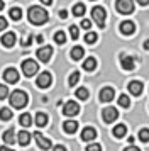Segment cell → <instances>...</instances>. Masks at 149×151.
<instances>
[{
  "label": "cell",
  "instance_id": "1",
  "mask_svg": "<svg viewBox=\"0 0 149 151\" xmlns=\"http://www.w3.org/2000/svg\"><path fill=\"white\" fill-rule=\"evenodd\" d=\"M27 17H29V21L32 22L34 26H41V24H46L47 22L49 14L46 12V9L39 7V5H32L27 10Z\"/></svg>",
  "mask_w": 149,
  "mask_h": 151
},
{
  "label": "cell",
  "instance_id": "2",
  "mask_svg": "<svg viewBox=\"0 0 149 151\" xmlns=\"http://www.w3.org/2000/svg\"><path fill=\"white\" fill-rule=\"evenodd\" d=\"M10 105H12L14 109H22V107H26L27 102H29V97L24 90H15L10 93Z\"/></svg>",
  "mask_w": 149,
  "mask_h": 151
},
{
  "label": "cell",
  "instance_id": "3",
  "mask_svg": "<svg viewBox=\"0 0 149 151\" xmlns=\"http://www.w3.org/2000/svg\"><path fill=\"white\" fill-rule=\"evenodd\" d=\"M92 17H93V21L97 22V26L100 29L105 27V17H107V14H105V9L103 7L97 5V7L92 9Z\"/></svg>",
  "mask_w": 149,
  "mask_h": 151
},
{
  "label": "cell",
  "instance_id": "4",
  "mask_svg": "<svg viewBox=\"0 0 149 151\" xmlns=\"http://www.w3.org/2000/svg\"><path fill=\"white\" fill-rule=\"evenodd\" d=\"M115 9L124 15H129L134 12V2L132 0H117L115 2Z\"/></svg>",
  "mask_w": 149,
  "mask_h": 151
},
{
  "label": "cell",
  "instance_id": "5",
  "mask_svg": "<svg viewBox=\"0 0 149 151\" xmlns=\"http://www.w3.org/2000/svg\"><path fill=\"white\" fill-rule=\"evenodd\" d=\"M22 71L26 76H34L37 71H39V66L34 60H24L22 61Z\"/></svg>",
  "mask_w": 149,
  "mask_h": 151
},
{
  "label": "cell",
  "instance_id": "6",
  "mask_svg": "<svg viewBox=\"0 0 149 151\" xmlns=\"http://www.w3.org/2000/svg\"><path fill=\"white\" fill-rule=\"evenodd\" d=\"M80 112V105L74 102V100H68L64 105H63V114L68 117H73V116H78Z\"/></svg>",
  "mask_w": 149,
  "mask_h": 151
},
{
  "label": "cell",
  "instance_id": "7",
  "mask_svg": "<svg viewBox=\"0 0 149 151\" xmlns=\"http://www.w3.org/2000/svg\"><path fill=\"white\" fill-rule=\"evenodd\" d=\"M102 117H103V121L107 124H110V122H114V121H117L119 110L115 109V107H105V109L102 110Z\"/></svg>",
  "mask_w": 149,
  "mask_h": 151
},
{
  "label": "cell",
  "instance_id": "8",
  "mask_svg": "<svg viewBox=\"0 0 149 151\" xmlns=\"http://www.w3.org/2000/svg\"><path fill=\"white\" fill-rule=\"evenodd\" d=\"M51 82H53V76H51V73L42 71V73L37 76V82H36V85H37L39 88H47V87L51 85Z\"/></svg>",
  "mask_w": 149,
  "mask_h": 151
},
{
  "label": "cell",
  "instance_id": "9",
  "mask_svg": "<svg viewBox=\"0 0 149 151\" xmlns=\"http://www.w3.org/2000/svg\"><path fill=\"white\" fill-rule=\"evenodd\" d=\"M53 56V48L51 46H42V48L37 49V58H39L42 63H47Z\"/></svg>",
  "mask_w": 149,
  "mask_h": 151
},
{
  "label": "cell",
  "instance_id": "10",
  "mask_svg": "<svg viewBox=\"0 0 149 151\" xmlns=\"http://www.w3.org/2000/svg\"><path fill=\"white\" fill-rule=\"evenodd\" d=\"M4 80L7 83H17L19 82V71L15 68H7L4 71Z\"/></svg>",
  "mask_w": 149,
  "mask_h": 151
},
{
  "label": "cell",
  "instance_id": "11",
  "mask_svg": "<svg viewBox=\"0 0 149 151\" xmlns=\"http://www.w3.org/2000/svg\"><path fill=\"white\" fill-rule=\"evenodd\" d=\"M34 139H36V143H37L41 150H49L51 148V139L44 137L41 132H34Z\"/></svg>",
  "mask_w": 149,
  "mask_h": 151
},
{
  "label": "cell",
  "instance_id": "12",
  "mask_svg": "<svg viewBox=\"0 0 149 151\" xmlns=\"http://www.w3.org/2000/svg\"><path fill=\"white\" fill-rule=\"evenodd\" d=\"M115 97V90L112 87H105L100 90V100L102 102H112Z\"/></svg>",
  "mask_w": 149,
  "mask_h": 151
},
{
  "label": "cell",
  "instance_id": "13",
  "mask_svg": "<svg viewBox=\"0 0 149 151\" xmlns=\"http://www.w3.org/2000/svg\"><path fill=\"white\" fill-rule=\"evenodd\" d=\"M134 31H135V24L134 22H130V21H124L120 24V32L124 36H130V34H134Z\"/></svg>",
  "mask_w": 149,
  "mask_h": 151
},
{
  "label": "cell",
  "instance_id": "14",
  "mask_svg": "<svg viewBox=\"0 0 149 151\" xmlns=\"http://www.w3.org/2000/svg\"><path fill=\"white\" fill-rule=\"evenodd\" d=\"M120 66L124 70H127V71H132L134 66H135L134 58H132V56H122V58H120Z\"/></svg>",
  "mask_w": 149,
  "mask_h": 151
},
{
  "label": "cell",
  "instance_id": "15",
  "mask_svg": "<svg viewBox=\"0 0 149 151\" xmlns=\"http://www.w3.org/2000/svg\"><path fill=\"white\" fill-rule=\"evenodd\" d=\"M2 44L5 48H12L14 44H15V34H14L12 31L10 32H5V34L2 36Z\"/></svg>",
  "mask_w": 149,
  "mask_h": 151
},
{
  "label": "cell",
  "instance_id": "16",
  "mask_svg": "<svg viewBox=\"0 0 149 151\" xmlns=\"http://www.w3.org/2000/svg\"><path fill=\"white\" fill-rule=\"evenodd\" d=\"M129 92L132 93V95H141L142 93V83L137 82V80H132V82L129 83Z\"/></svg>",
  "mask_w": 149,
  "mask_h": 151
},
{
  "label": "cell",
  "instance_id": "17",
  "mask_svg": "<svg viewBox=\"0 0 149 151\" xmlns=\"http://www.w3.org/2000/svg\"><path fill=\"white\" fill-rule=\"evenodd\" d=\"M31 134H29V132H27V131H20L19 134H17V143L20 144V146H27V144L31 143Z\"/></svg>",
  "mask_w": 149,
  "mask_h": 151
},
{
  "label": "cell",
  "instance_id": "18",
  "mask_svg": "<svg viewBox=\"0 0 149 151\" xmlns=\"http://www.w3.org/2000/svg\"><path fill=\"white\" fill-rule=\"evenodd\" d=\"M2 139H4V143H5V144H14L15 141H17V137H15V131H14L12 127H10V129H7L5 132H4Z\"/></svg>",
  "mask_w": 149,
  "mask_h": 151
},
{
  "label": "cell",
  "instance_id": "19",
  "mask_svg": "<svg viewBox=\"0 0 149 151\" xmlns=\"http://www.w3.org/2000/svg\"><path fill=\"white\" fill-rule=\"evenodd\" d=\"M97 137V131L93 127H85V129L81 131V139L83 141H92Z\"/></svg>",
  "mask_w": 149,
  "mask_h": 151
},
{
  "label": "cell",
  "instance_id": "20",
  "mask_svg": "<svg viewBox=\"0 0 149 151\" xmlns=\"http://www.w3.org/2000/svg\"><path fill=\"white\" fill-rule=\"evenodd\" d=\"M63 129H64V132H68V134H74L76 129H78V122H76V121H66V122L63 124Z\"/></svg>",
  "mask_w": 149,
  "mask_h": 151
},
{
  "label": "cell",
  "instance_id": "21",
  "mask_svg": "<svg viewBox=\"0 0 149 151\" xmlns=\"http://www.w3.org/2000/svg\"><path fill=\"white\" fill-rule=\"evenodd\" d=\"M46 124H47V116L44 112H37L36 114V126L37 127H44Z\"/></svg>",
  "mask_w": 149,
  "mask_h": 151
},
{
  "label": "cell",
  "instance_id": "22",
  "mask_svg": "<svg viewBox=\"0 0 149 151\" xmlns=\"http://www.w3.org/2000/svg\"><path fill=\"white\" fill-rule=\"evenodd\" d=\"M112 132H114L115 137H124L125 134H127V127H125L124 124H119V126H115V127H114Z\"/></svg>",
  "mask_w": 149,
  "mask_h": 151
},
{
  "label": "cell",
  "instance_id": "23",
  "mask_svg": "<svg viewBox=\"0 0 149 151\" xmlns=\"http://www.w3.org/2000/svg\"><path fill=\"white\" fill-rule=\"evenodd\" d=\"M83 55H85V51H83V48H81V46H74V48L71 49V58H73L74 61L81 60V58H83Z\"/></svg>",
  "mask_w": 149,
  "mask_h": 151
},
{
  "label": "cell",
  "instance_id": "24",
  "mask_svg": "<svg viewBox=\"0 0 149 151\" xmlns=\"http://www.w3.org/2000/svg\"><path fill=\"white\" fill-rule=\"evenodd\" d=\"M83 68L87 70V71H93L97 68V60L95 58H87L85 61H83Z\"/></svg>",
  "mask_w": 149,
  "mask_h": 151
},
{
  "label": "cell",
  "instance_id": "25",
  "mask_svg": "<svg viewBox=\"0 0 149 151\" xmlns=\"http://www.w3.org/2000/svg\"><path fill=\"white\" fill-rule=\"evenodd\" d=\"M12 116H14V112L9 109V107L0 109V119H2V121H10V119H12Z\"/></svg>",
  "mask_w": 149,
  "mask_h": 151
},
{
  "label": "cell",
  "instance_id": "26",
  "mask_svg": "<svg viewBox=\"0 0 149 151\" xmlns=\"http://www.w3.org/2000/svg\"><path fill=\"white\" fill-rule=\"evenodd\" d=\"M85 10H87V9H85L83 4H76L73 7V15L74 17H83V15H85Z\"/></svg>",
  "mask_w": 149,
  "mask_h": 151
},
{
  "label": "cell",
  "instance_id": "27",
  "mask_svg": "<svg viewBox=\"0 0 149 151\" xmlns=\"http://www.w3.org/2000/svg\"><path fill=\"white\" fill-rule=\"evenodd\" d=\"M9 17H10L12 21H19L20 17H22V10H20L19 7L10 9V12H9Z\"/></svg>",
  "mask_w": 149,
  "mask_h": 151
},
{
  "label": "cell",
  "instance_id": "28",
  "mask_svg": "<svg viewBox=\"0 0 149 151\" xmlns=\"http://www.w3.org/2000/svg\"><path fill=\"white\" fill-rule=\"evenodd\" d=\"M19 122H20V126H24V127H29V126H31V116H29L27 112H24V114L19 117Z\"/></svg>",
  "mask_w": 149,
  "mask_h": 151
},
{
  "label": "cell",
  "instance_id": "29",
  "mask_svg": "<svg viewBox=\"0 0 149 151\" xmlns=\"http://www.w3.org/2000/svg\"><path fill=\"white\" fill-rule=\"evenodd\" d=\"M74 95L78 97L80 100H87V99H88V90L85 88V87H80V88L74 92Z\"/></svg>",
  "mask_w": 149,
  "mask_h": 151
},
{
  "label": "cell",
  "instance_id": "30",
  "mask_svg": "<svg viewBox=\"0 0 149 151\" xmlns=\"http://www.w3.org/2000/svg\"><path fill=\"white\" fill-rule=\"evenodd\" d=\"M54 41H56V44H64V42H66V34H64L63 31H58V32L54 34Z\"/></svg>",
  "mask_w": 149,
  "mask_h": 151
},
{
  "label": "cell",
  "instance_id": "31",
  "mask_svg": "<svg viewBox=\"0 0 149 151\" xmlns=\"http://www.w3.org/2000/svg\"><path fill=\"white\" fill-rule=\"evenodd\" d=\"M119 105L124 107V109H127L129 105H130V99H129L127 95H124V93H122V95L119 97Z\"/></svg>",
  "mask_w": 149,
  "mask_h": 151
},
{
  "label": "cell",
  "instance_id": "32",
  "mask_svg": "<svg viewBox=\"0 0 149 151\" xmlns=\"http://www.w3.org/2000/svg\"><path fill=\"white\" fill-rule=\"evenodd\" d=\"M78 80H80V73H78V71H73V73L69 75V80H68L69 87H74V85L78 83Z\"/></svg>",
  "mask_w": 149,
  "mask_h": 151
},
{
  "label": "cell",
  "instance_id": "33",
  "mask_svg": "<svg viewBox=\"0 0 149 151\" xmlns=\"http://www.w3.org/2000/svg\"><path fill=\"white\" fill-rule=\"evenodd\" d=\"M97 39H98L97 32H87V36H85V41H87L88 44H93V42H97Z\"/></svg>",
  "mask_w": 149,
  "mask_h": 151
},
{
  "label": "cell",
  "instance_id": "34",
  "mask_svg": "<svg viewBox=\"0 0 149 151\" xmlns=\"http://www.w3.org/2000/svg\"><path fill=\"white\" fill-rule=\"evenodd\" d=\"M139 139L142 143H148L149 141V129H141L139 131Z\"/></svg>",
  "mask_w": 149,
  "mask_h": 151
},
{
  "label": "cell",
  "instance_id": "35",
  "mask_svg": "<svg viewBox=\"0 0 149 151\" xmlns=\"http://www.w3.org/2000/svg\"><path fill=\"white\" fill-rule=\"evenodd\" d=\"M69 34H71V39H74V41H76V39H78V36H80L78 27H76V26H71V27H69Z\"/></svg>",
  "mask_w": 149,
  "mask_h": 151
},
{
  "label": "cell",
  "instance_id": "36",
  "mask_svg": "<svg viewBox=\"0 0 149 151\" xmlns=\"http://www.w3.org/2000/svg\"><path fill=\"white\" fill-rule=\"evenodd\" d=\"M7 95H9V88L5 85H0V100H4Z\"/></svg>",
  "mask_w": 149,
  "mask_h": 151
},
{
  "label": "cell",
  "instance_id": "37",
  "mask_svg": "<svg viewBox=\"0 0 149 151\" xmlns=\"http://www.w3.org/2000/svg\"><path fill=\"white\" fill-rule=\"evenodd\" d=\"M87 151H102V146H100L98 143L88 144V146H87Z\"/></svg>",
  "mask_w": 149,
  "mask_h": 151
},
{
  "label": "cell",
  "instance_id": "38",
  "mask_svg": "<svg viewBox=\"0 0 149 151\" xmlns=\"http://www.w3.org/2000/svg\"><path fill=\"white\" fill-rule=\"evenodd\" d=\"M32 36H27L26 39H24V37H22V46H31V42H32Z\"/></svg>",
  "mask_w": 149,
  "mask_h": 151
},
{
  "label": "cell",
  "instance_id": "39",
  "mask_svg": "<svg viewBox=\"0 0 149 151\" xmlns=\"http://www.w3.org/2000/svg\"><path fill=\"white\" fill-rule=\"evenodd\" d=\"M90 26H92V22L88 21V19H83V21H81V27L83 29H90Z\"/></svg>",
  "mask_w": 149,
  "mask_h": 151
},
{
  "label": "cell",
  "instance_id": "40",
  "mask_svg": "<svg viewBox=\"0 0 149 151\" xmlns=\"http://www.w3.org/2000/svg\"><path fill=\"white\" fill-rule=\"evenodd\" d=\"M7 27V19L5 17H0V31H4Z\"/></svg>",
  "mask_w": 149,
  "mask_h": 151
},
{
  "label": "cell",
  "instance_id": "41",
  "mask_svg": "<svg viewBox=\"0 0 149 151\" xmlns=\"http://www.w3.org/2000/svg\"><path fill=\"white\" fill-rule=\"evenodd\" d=\"M124 151H141V150H139L137 146H132V144H130V146H127V148H125Z\"/></svg>",
  "mask_w": 149,
  "mask_h": 151
},
{
  "label": "cell",
  "instance_id": "42",
  "mask_svg": "<svg viewBox=\"0 0 149 151\" xmlns=\"http://www.w3.org/2000/svg\"><path fill=\"white\" fill-rule=\"evenodd\" d=\"M53 151H66V148L64 146H61V144H58V146H54Z\"/></svg>",
  "mask_w": 149,
  "mask_h": 151
},
{
  "label": "cell",
  "instance_id": "43",
  "mask_svg": "<svg viewBox=\"0 0 149 151\" xmlns=\"http://www.w3.org/2000/svg\"><path fill=\"white\" fill-rule=\"evenodd\" d=\"M59 17H61V19H66L68 12H66V10H59Z\"/></svg>",
  "mask_w": 149,
  "mask_h": 151
},
{
  "label": "cell",
  "instance_id": "44",
  "mask_svg": "<svg viewBox=\"0 0 149 151\" xmlns=\"http://www.w3.org/2000/svg\"><path fill=\"white\" fill-rule=\"evenodd\" d=\"M41 4H42V5H51L53 0H41Z\"/></svg>",
  "mask_w": 149,
  "mask_h": 151
},
{
  "label": "cell",
  "instance_id": "45",
  "mask_svg": "<svg viewBox=\"0 0 149 151\" xmlns=\"http://www.w3.org/2000/svg\"><path fill=\"white\" fill-rule=\"evenodd\" d=\"M127 141H129V144H134L135 137H134V136H129V137H127Z\"/></svg>",
  "mask_w": 149,
  "mask_h": 151
},
{
  "label": "cell",
  "instance_id": "46",
  "mask_svg": "<svg viewBox=\"0 0 149 151\" xmlns=\"http://www.w3.org/2000/svg\"><path fill=\"white\" fill-rule=\"evenodd\" d=\"M137 4H141V5H148L149 0H137Z\"/></svg>",
  "mask_w": 149,
  "mask_h": 151
},
{
  "label": "cell",
  "instance_id": "47",
  "mask_svg": "<svg viewBox=\"0 0 149 151\" xmlns=\"http://www.w3.org/2000/svg\"><path fill=\"white\" fill-rule=\"evenodd\" d=\"M144 49H146V51H149V39H146V41H144Z\"/></svg>",
  "mask_w": 149,
  "mask_h": 151
},
{
  "label": "cell",
  "instance_id": "48",
  "mask_svg": "<svg viewBox=\"0 0 149 151\" xmlns=\"http://www.w3.org/2000/svg\"><path fill=\"white\" fill-rule=\"evenodd\" d=\"M0 151H14V150H10V148H7V146H2V148H0Z\"/></svg>",
  "mask_w": 149,
  "mask_h": 151
},
{
  "label": "cell",
  "instance_id": "49",
  "mask_svg": "<svg viewBox=\"0 0 149 151\" xmlns=\"http://www.w3.org/2000/svg\"><path fill=\"white\" fill-rule=\"evenodd\" d=\"M2 9H4V2H2V0H0V10H2Z\"/></svg>",
  "mask_w": 149,
  "mask_h": 151
}]
</instances>
